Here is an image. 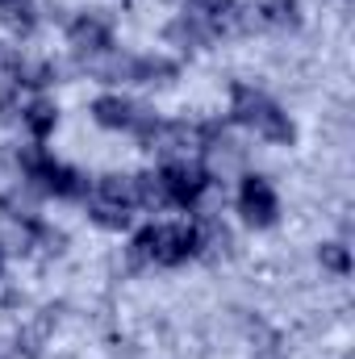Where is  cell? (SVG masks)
I'll return each instance as SVG.
<instances>
[{
  "mask_svg": "<svg viewBox=\"0 0 355 359\" xmlns=\"http://www.w3.org/2000/svg\"><path fill=\"white\" fill-rule=\"evenodd\" d=\"M230 113H234V121H243V126L260 130L267 142H280V147H288V142L297 138V130H293L288 113H280V109L267 100L264 92L247 88V84H234V104H230Z\"/></svg>",
  "mask_w": 355,
  "mask_h": 359,
  "instance_id": "cell-1",
  "label": "cell"
},
{
  "mask_svg": "<svg viewBox=\"0 0 355 359\" xmlns=\"http://www.w3.org/2000/svg\"><path fill=\"white\" fill-rule=\"evenodd\" d=\"M21 168L29 172V180H38L46 192H59V196H80V192H84L80 172H72V168L46 159L42 151H21Z\"/></svg>",
  "mask_w": 355,
  "mask_h": 359,
  "instance_id": "cell-2",
  "label": "cell"
},
{
  "mask_svg": "<svg viewBox=\"0 0 355 359\" xmlns=\"http://www.w3.org/2000/svg\"><path fill=\"white\" fill-rule=\"evenodd\" d=\"M159 180H163V188H168V201H176V205H192V201L209 188V172L196 168V163H188V159H176L172 168H163Z\"/></svg>",
  "mask_w": 355,
  "mask_h": 359,
  "instance_id": "cell-3",
  "label": "cell"
},
{
  "mask_svg": "<svg viewBox=\"0 0 355 359\" xmlns=\"http://www.w3.org/2000/svg\"><path fill=\"white\" fill-rule=\"evenodd\" d=\"M196 255V226H155V264H184Z\"/></svg>",
  "mask_w": 355,
  "mask_h": 359,
  "instance_id": "cell-4",
  "label": "cell"
},
{
  "mask_svg": "<svg viewBox=\"0 0 355 359\" xmlns=\"http://www.w3.org/2000/svg\"><path fill=\"white\" fill-rule=\"evenodd\" d=\"M239 205H243V217L251 226H272L276 222V192L264 176H247L243 180V192H239Z\"/></svg>",
  "mask_w": 355,
  "mask_h": 359,
  "instance_id": "cell-5",
  "label": "cell"
},
{
  "mask_svg": "<svg viewBox=\"0 0 355 359\" xmlns=\"http://www.w3.org/2000/svg\"><path fill=\"white\" fill-rule=\"evenodd\" d=\"M92 117H96L100 126H109V130H142V126L151 121V113L138 109V104H130L126 96H100V100L92 104Z\"/></svg>",
  "mask_w": 355,
  "mask_h": 359,
  "instance_id": "cell-6",
  "label": "cell"
},
{
  "mask_svg": "<svg viewBox=\"0 0 355 359\" xmlns=\"http://www.w3.org/2000/svg\"><path fill=\"white\" fill-rule=\"evenodd\" d=\"M67 42L76 46V50H84V55H100V50H109V25L100 21V17H80V21H72V29H67Z\"/></svg>",
  "mask_w": 355,
  "mask_h": 359,
  "instance_id": "cell-7",
  "label": "cell"
},
{
  "mask_svg": "<svg viewBox=\"0 0 355 359\" xmlns=\"http://www.w3.org/2000/svg\"><path fill=\"white\" fill-rule=\"evenodd\" d=\"M168 38L180 42V46H205L213 38V21L209 17H196V13H184L180 21L168 25Z\"/></svg>",
  "mask_w": 355,
  "mask_h": 359,
  "instance_id": "cell-8",
  "label": "cell"
},
{
  "mask_svg": "<svg viewBox=\"0 0 355 359\" xmlns=\"http://www.w3.org/2000/svg\"><path fill=\"white\" fill-rule=\"evenodd\" d=\"M176 76V63H168V59H134V67H130V80H138V84H168Z\"/></svg>",
  "mask_w": 355,
  "mask_h": 359,
  "instance_id": "cell-9",
  "label": "cell"
},
{
  "mask_svg": "<svg viewBox=\"0 0 355 359\" xmlns=\"http://www.w3.org/2000/svg\"><path fill=\"white\" fill-rule=\"evenodd\" d=\"M55 121H59V109H55L51 100H34V104L25 109V126H29V134H34L38 142L55 130Z\"/></svg>",
  "mask_w": 355,
  "mask_h": 359,
  "instance_id": "cell-10",
  "label": "cell"
},
{
  "mask_svg": "<svg viewBox=\"0 0 355 359\" xmlns=\"http://www.w3.org/2000/svg\"><path fill=\"white\" fill-rule=\"evenodd\" d=\"M96 196L100 201H113V205H138L134 201V176H105L100 184H96Z\"/></svg>",
  "mask_w": 355,
  "mask_h": 359,
  "instance_id": "cell-11",
  "label": "cell"
},
{
  "mask_svg": "<svg viewBox=\"0 0 355 359\" xmlns=\"http://www.w3.org/2000/svg\"><path fill=\"white\" fill-rule=\"evenodd\" d=\"M88 213H92V222L105 226V230H126L130 226V209L126 205H113V201H100V196L88 205Z\"/></svg>",
  "mask_w": 355,
  "mask_h": 359,
  "instance_id": "cell-12",
  "label": "cell"
},
{
  "mask_svg": "<svg viewBox=\"0 0 355 359\" xmlns=\"http://www.w3.org/2000/svg\"><path fill=\"white\" fill-rule=\"evenodd\" d=\"M226 230L217 226V222H201L196 226V255H205V259H217L222 251H226Z\"/></svg>",
  "mask_w": 355,
  "mask_h": 359,
  "instance_id": "cell-13",
  "label": "cell"
},
{
  "mask_svg": "<svg viewBox=\"0 0 355 359\" xmlns=\"http://www.w3.org/2000/svg\"><path fill=\"white\" fill-rule=\"evenodd\" d=\"M0 17H4V25L17 29V34H29V29H34V4H29V0H0Z\"/></svg>",
  "mask_w": 355,
  "mask_h": 359,
  "instance_id": "cell-14",
  "label": "cell"
},
{
  "mask_svg": "<svg viewBox=\"0 0 355 359\" xmlns=\"http://www.w3.org/2000/svg\"><path fill=\"white\" fill-rule=\"evenodd\" d=\"M260 17H264V25H280V29H293V25L301 21L297 0H272V4L260 8Z\"/></svg>",
  "mask_w": 355,
  "mask_h": 359,
  "instance_id": "cell-15",
  "label": "cell"
},
{
  "mask_svg": "<svg viewBox=\"0 0 355 359\" xmlns=\"http://www.w3.org/2000/svg\"><path fill=\"white\" fill-rule=\"evenodd\" d=\"M8 63H13V80H17V84L42 88V84H51V80H55V72H51L46 63H25V59H8Z\"/></svg>",
  "mask_w": 355,
  "mask_h": 359,
  "instance_id": "cell-16",
  "label": "cell"
},
{
  "mask_svg": "<svg viewBox=\"0 0 355 359\" xmlns=\"http://www.w3.org/2000/svg\"><path fill=\"white\" fill-rule=\"evenodd\" d=\"M134 201H142V205H151V209L168 205V188H163V180L159 176H134Z\"/></svg>",
  "mask_w": 355,
  "mask_h": 359,
  "instance_id": "cell-17",
  "label": "cell"
},
{
  "mask_svg": "<svg viewBox=\"0 0 355 359\" xmlns=\"http://www.w3.org/2000/svg\"><path fill=\"white\" fill-rule=\"evenodd\" d=\"M46 334H51V318H38L34 326H25V330L17 334V347H21L25 355H42V343H46Z\"/></svg>",
  "mask_w": 355,
  "mask_h": 359,
  "instance_id": "cell-18",
  "label": "cell"
},
{
  "mask_svg": "<svg viewBox=\"0 0 355 359\" xmlns=\"http://www.w3.org/2000/svg\"><path fill=\"white\" fill-rule=\"evenodd\" d=\"M318 259H322V268L335 271V276H347V271H351V255H347L343 243H326V247L318 251Z\"/></svg>",
  "mask_w": 355,
  "mask_h": 359,
  "instance_id": "cell-19",
  "label": "cell"
},
{
  "mask_svg": "<svg viewBox=\"0 0 355 359\" xmlns=\"http://www.w3.org/2000/svg\"><path fill=\"white\" fill-rule=\"evenodd\" d=\"M130 259H134V264H155V226H147V230L130 243Z\"/></svg>",
  "mask_w": 355,
  "mask_h": 359,
  "instance_id": "cell-20",
  "label": "cell"
},
{
  "mask_svg": "<svg viewBox=\"0 0 355 359\" xmlns=\"http://www.w3.org/2000/svg\"><path fill=\"white\" fill-rule=\"evenodd\" d=\"M226 8H234V0H192V13H196V17H209V21L222 17Z\"/></svg>",
  "mask_w": 355,
  "mask_h": 359,
  "instance_id": "cell-21",
  "label": "cell"
},
{
  "mask_svg": "<svg viewBox=\"0 0 355 359\" xmlns=\"http://www.w3.org/2000/svg\"><path fill=\"white\" fill-rule=\"evenodd\" d=\"M13 92H17V80L13 76H0V113L13 109Z\"/></svg>",
  "mask_w": 355,
  "mask_h": 359,
  "instance_id": "cell-22",
  "label": "cell"
},
{
  "mask_svg": "<svg viewBox=\"0 0 355 359\" xmlns=\"http://www.w3.org/2000/svg\"><path fill=\"white\" fill-rule=\"evenodd\" d=\"M8 355H13V351H8V347H4V343H0V359H8Z\"/></svg>",
  "mask_w": 355,
  "mask_h": 359,
  "instance_id": "cell-23",
  "label": "cell"
},
{
  "mask_svg": "<svg viewBox=\"0 0 355 359\" xmlns=\"http://www.w3.org/2000/svg\"><path fill=\"white\" fill-rule=\"evenodd\" d=\"M0 271H4V259H0Z\"/></svg>",
  "mask_w": 355,
  "mask_h": 359,
  "instance_id": "cell-24",
  "label": "cell"
}]
</instances>
